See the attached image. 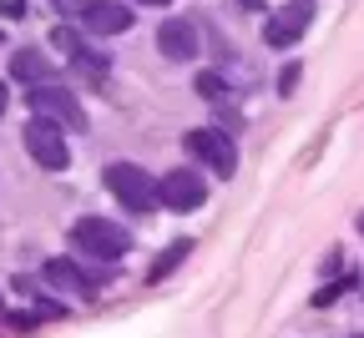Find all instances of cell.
<instances>
[{
	"label": "cell",
	"mask_w": 364,
	"mask_h": 338,
	"mask_svg": "<svg viewBox=\"0 0 364 338\" xmlns=\"http://www.w3.org/2000/svg\"><path fill=\"white\" fill-rule=\"evenodd\" d=\"M198 91L208 96V102H233V86H228L218 71H203V76H198Z\"/></svg>",
	"instance_id": "cell-13"
},
{
	"label": "cell",
	"mask_w": 364,
	"mask_h": 338,
	"mask_svg": "<svg viewBox=\"0 0 364 338\" xmlns=\"http://www.w3.org/2000/svg\"><path fill=\"white\" fill-rule=\"evenodd\" d=\"M157 192H162V207H172V212H198L208 202V182L198 172H182V167L157 177Z\"/></svg>",
	"instance_id": "cell-6"
},
{
	"label": "cell",
	"mask_w": 364,
	"mask_h": 338,
	"mask_svg": "<svg viewBox=\"0 0 364 338\" xmlns=\"http://www.w3.org/2000/svg\"><path fill=\"white\" fill-rule=\"evenodd\" d=\"M299 71H304V66H284V76H279V91H284V96H294V86H299Z\"/></svg>",
	"instance_id": "cell-14"
},
{
	"label": "cell",
	"mask_w": 364,
	"mask_h": 338,
	"mask_svg": "<svg viewBox=\"0 0 364 338\" xmlns=\"http://www.w3.org/2000/svg\"><path fill=\"white\" fill-rule=\"evenodd\" d=\"M26 152H31L46 172H61V167L71 162L66 136H61V121H51V116H31V121H26Z\"/></svg>",
	"instance_id": "cell-4"
},
{
	"label": "cell",
	"mask_w": 364,
	"mask_h": 338,
	"mask_svg": "<svg viewBox=\"0 0 364 338\" xmlns=\"http://www.w3.org/2000/svg\"><path fill=\"white\" fill-rule=\"evenodd\" d=\"M71 243H76L81 253H91L97 263H117V258L132 248V232H127L122 222H107V217H81V222L71 227Z\"/></svg>",
	"instance_id": "cell-2"
},
{
	"label": "cell",
	"mask_w": 364,
	"mask_h": 338,
	"mask_svg": "<svg viewBox=\"0 0 364 338\" xmlns=\"http://www.w3.org/2000/svg\"><path fill=\"white\" fill-rule=\"evenodd\" d=\"M188 253H193V243H188V237H177V243H172V248H167V253L152 263V273H147V278H152V283H162V278H167V273H172L182 258H188Z\"/></svg>",
	"instance_id": "cell-12"
},
{
	"label": "cell",
	"mask_w": 364,
	"mask_h": 338,
	"mask_svg": "<svg viewBox=\"0 0 364 338\" xmlns=\"http://www.w3.org/2000/svg\"><path fill=\"white\" fill-rule=\"evenodd\" d=\"M182 147H188L198 162H208L218 177L238 172V147H233V136H228L223 126H193L188 136H182Z\"/></svg>",
	"instance_id": "cell-3"
},
{
	"label": "cell",
	"mask_w": 364,
	"mask_h": 338,
	"mask_svg": "<svg viewBox=\"0 0 364 338\" xmlns=\"http://www.w3.org/2000/svg\"><path fill=\"white\" fill-rule=\"evenodd\" d=\"M309 21H314V0H289L284 11H273V16H268V26H263V40L284 51V45H294V40L309 31Z\"/></svg>",
	"instance_id": "cell-7"
},
{
	"label": "cell",
	"mask_w": 364,
	"mask_h": 338,
	"mask_svg": "<svg viewBox=\"0 0 364 338\" xmlns=\"http://www.w3.org/2000/svg\"><path fill=\"white\" fill-rule=\"evenodd\" d=\"M6 102H11V91H6V81H0V116H6Z\"/></svg>",
	"instance_id": "cell-15"
},
{
	"label": "cell",
	"mask_w": 364,
	"mask_h": 338,
	"mask_svg": "<svg viewBox=\"0 0 364 338\" xmlns=\"http://www.w3.org/2000/svg\"><path fill=\"white\" fill-rule=\"evenodd\" d=\"M46 71H51V66H46V56H41V51H16V56H11V76H16V81H26V86H41V81H46Z\"/></svg>",
	"instance_id": "cell-11"
},
{
	"label": "cell",
	"mask_w": 364,
	"mask_h": 338,
	"mask_svg": "<svg viewBox=\"0 0 364 338\" xmlns=\"http://www.w3.org/2000/svg\"><path fill=\"white\" fill-rule=\"evenodd\" d=\"M31 111L36 116H51V121H61V126H71V131H81L86 126V111H81V102L66 91V86H56V81H41V86H31Z\"/></svg>",
	"instance_id": "cell-5"
},
{
	"label": "cell",
	"mask_w": 364,
	"mask_h": 338,
	"mask_svg": "<svg viewBox=\"0 0 364 338\" xmlns=\"http://www.w3.org/2000/svg\"><path fill=\"white\" fill-rule=\"evenodd\" d=\"M359 232H364V212H359Z\"/></svg>",
	"instance_id": "cell-18"
},
{
	"label": "cell",
	"mask_w": 364,
	"mask_h": 338,
	"mask_svg": "<svg viewBox=\"0 0 364 338\" xmlns=\"http://www.w3.org/2000/svg\"><path fill=\"white\" fill-rule=\"evenodd\" d=\"M81 26L91 36H122V31H132V11L122 6V0H86V6H81Z\"/></svg>",
	"instance_id": "cell-8"
},
{
	"label": "cell",
	"mask_w": 364,
	"mask_h": 338,
	"mask_svg": "<svg viewBox=\"0 0 364 338\" xmlns=\"http://www.w3.org/2000/svg\"><path fill=\"white\" fill-rule=\"evenodd\" d=\"M157 51H162L167 61H193V56H198V31H193V21H162V26H157Z\"/></svg>",
	"instance_id": "cell-9"
},
{
	"label": "cell",
	"mask_w": 364,
	"mask_h": 338,
	"mask_svg": "<svg viewBox=\"0 0 364 338\" xmlns=\"http://www.w3.org/2000/svg\"><path fill=\"white\" fill-rule=\"evenodd\" d=\"M46 283H51V288H66V293H91V288H97L91 278H81L76 263H66V258H51V263H46Z\"/></svg>",
	"instance_id": "cell-10"
},
{
	"label": "cell",
	"mask_w": 364,
	"mask_h": 338,
	"mask_svg": "<svg viewBox=\"0 0 364 338\" xmlns=\"http://www.w3.org/2000/svg\"><path fill=\"white\" fill-rule=\"evenodd\" d=\"M142 6H167V0H142Z\"/></svg>",
	"instance_id": "cell-17"
},
{
	"label": "cell",
	"mask_w": 364,
	"mask_h": 338,
	"mask_svg": "<svg viewBox=\"0 0 364 338\" xmlns=\"http://www.w3.org/2000/svg\"><path fill=\"white\" fill-rule=\"evenodd\" d=\"M238 6H243V11H258V6H263V0H238Z\"/></svg>",
	"instance_id": "cell-16"
},
{
	"label": "cell",
	"mask_w": 364,
	"mask_h": 338,
	"mask_svg": "<svg viewBox=\"0 0 364 338\" xmlns=\"http://www.w3.org/2000/svg\"><path fill=\"white\" fill-rule=\"evenodd\" d=\"M107 192H112L127 212H152V207H162L157 177H147L136 162H112V167H107Z\"/></svg>",
	"instance_id": "cell-1"
}]
</instances>
